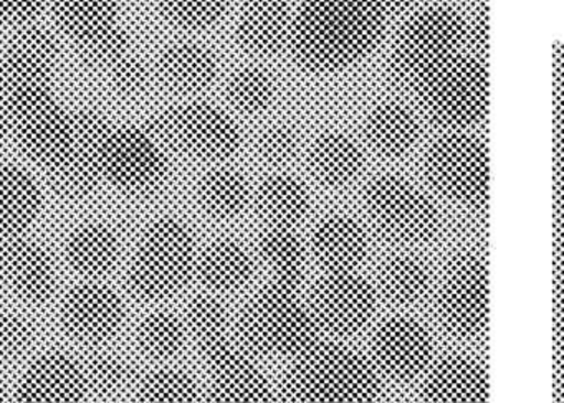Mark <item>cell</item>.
<instances>
[{"label": "cell", "instance_id": "cell-16", "mask_svg": "<svg viewBox=\"0 0 564 403\" xmlns=\"http://www.w3.org/2000/svg\"><path fill=\"white\" fill-rule=\"evenodd\" d=\"M434 347V337L421 320L391 317L372 336L371 362L382 375L408 382L427 370Z\"/></svg>", "mask_w": 564, "mask_h": 403}, {"label": "cell", "instance_id": "cell-30", "mask_svg": "<svg viewBox=\"0 0 564 403\" xmlns=\"http://www.w3.org/2000/svg\"><path fill=\"white\" fill-rule=\"evenodd\" d=\"M256 198L260 214L272 225L293 227L310 210L308 188L290 174H273L263 178Z\"/></svg>", "mask_w": 564, "mask_h": 403}, {"label": "cell", "instance_id": "cell-1", "mask_svg": "<svg viewBox=\"0 0 564 403\" xmlns=\"http://www.w3.org/2000/svg\"><path fill=\"white\" fill-rule=\"evenodd\" d=\"M57 36L47 26H19L0 59V101L21 148L42 167L55 164L74 148L77 112L58 101L54 76Z\"/></svg>", "mask_w": 564, "mask_h": 403}, {"label": "cell", "instance_id": "cell-43", "mask_svg": "<svg viewBox=\"0 0 564 403\" xmlns=\"http://www.w3.org/2000/svg\"><path fill=\"white\" fill-rule=\"evenodd\" d=\"M51 0H0V20L12 25L35 23Z\"/></svg>", "mask_w": 564, "mask_h": 403}, {"label": "cell", "instance_id": "cell-13", "mask_svg": "<svg viewBox=\"0 0 564 403\" xmlns=\"http://www.w3.org/2000/svg\"><path fill=\"white\" fill-rule=\"evenodd\" d=\"M445 329L475 339L488 327V268L484 254L468 251L448 264L435 296Z\"/></svg>", "mask_w": 564, "mask_h": 403}, {"label": "cell", "instance_id": "cell-23", "mask_svg": "<svg viewBox=\"0 0 564 403\" xmlns=\"http://www.w3.org/2000/svg\"><path fill=\"white\" fill-rule=\"evenodd\" d=\"M44 207L37 178L12 164H0V238L29 233Z\"/></svg>", "mask_w": 564, "mask_h": 403}, {"label": "cell", "instance_id": "cell-41", "mask_svg": "<svg viewBox=\"0 0 564 403\" xmlns=\"http://www.w3.org/2000/svg\"><path fill=\"white\" fill-rule=\"evenodd\" d=\"M35 342V327L31 319L14 311L0 313V357L18 359L25 356Z\"/></svg>", "mask_w": 564, "mask_h": 403}, {"label": "cell", "instance_id": "cell-25", "mask_svg": "<svg viewBox=\"0 0 564 403\" xmlns=\"http://www.w3.org/2000/svg\"><path fill=\"white\" fill-rule=\"evenodd\" d=\"M252 253L237 240H217L197 254L196 276L216 294L236 293L250 283Z\"/></svg>", "mask_w": 564, "mask_h": 403}, {"label": "cell", "instance_id": "cell-28", "mask_svg": "<svg viewBox=\"0 0 564 403\" xmlns=\"http://www.w3.org/2000/svg\"><path fill=\"white\" fill-rule=\"evenodd\" d=\"M365 134L375 151L398 157L414 148L421 126L409 106L399 101H382L366 116Z\"/></svg>", "mask_w": 564, "mask_h": 403}, {"label": "cell", "instance_id": "cell-34", "mask_svg": "<svg viewBox=\"0 0 564 403\" xmlns=\"http://www.w3.org/2000/svg\"><path fill=\"white\" fill-rule=\"evenodd\" d=\"M134 403H203L196 380L181 369L160 367L141 377Z\"/></svg>", "mask_w": 564, "mask_h": 403}, {"label": "cell", "instance_id": "cell-39", "mask_svg": "<svg viewBox=\"0 0 564 403\" xmlns=\"http://www.w3.org/2000/svg\"><path fill=\"white\" fill-rule=\"evenodd\" d=\"M199 350L210 373L237 369V367L250 366V363L257 362V353L239 336L236 327L227 330L223 336L203 344V346H199Z\"/></svg>", "mask_w": 564, "mask_h": 403}, {"label": "cell", "instance_id": "cell-42", "mask_svg": "<svg viewBox=\"0 0 564 403\" xmlns=\"http://www.w3.org/2000/svg\"><path fill=\"white\" fill-rule=\"evenodd\" d=\"M257 151L263 161L286 164L299 154L300 135L289 126H270L259 135Z\"/></svg>", "mask_w": 564, "mask_h": 403}, {"label": "cell", "instance_id": "cell-27", "mask_svg": "<svg viewBox=\"0 0 564 403\" xmlns=\"http://www.w3.org/2000/svg\"><path fill=\"white\" fill-rule=\"evenodd\" d=\"M257 253L270 283L299 287L305 277L308 251L293 227L270 225L259 237Z\"/></svg>", "mask_w": 564, "mask_h": 403}, {"label": "cell", "instance_id": "cell-37", "mask_svg": "<svg viewBox=\"0 0 564 403\" xmlns=\"http://www.w3.org/2000/svg\"><path fill=\"white\" fill-rule=\"evenodd\" d=\"M90 395L113 399L133 382V370L124 357L115 352H98L85 362Z\"/></svg>", "mask_w": 564, "mask_h": 403}, {"label": "cell", "instance_id": "cell-24", "mask_svg": "<svg viewBox=\"0 0 564 403\" xmlns=\"http://www.w3.org/2000/svg\"><path fill=\"white\" fill-rule=\"evenodd\" d=\"M217 73L216 53L203 43H171L158 56L156 76L173 91H203L216 81Z\"/></svg>", "mask_w": 564, "mask_h": 403}, {"label": "cell", "instance_id": "cell-32", "mask_svg": "<svg viewBox=\"0 0 564 403\" xmlns=\"http://www.w3.org/2000/svg\"><path fill=\"white\" fill-rule=\"evenodd\" d=\"M203 403H273L272 385L257 363L210 373Z\"/></svg>", "mask_w": 564, "mask_h": 403}, {"label": "cell", "instance_id": "cell-2", "mask_svg": "<svg viewBox=\"0 0 564 403\" xmlns=\"http://www.w3.org/2000/svg\"><path fill=\"white\" fill-rule=\"evenodd\" d=\"M384 32L386 10L378 0H302L289 42L303 68L333 73L375 52Z\"/></svg>", "mask_w": 564, "mask_h": 403}, {"label": "cell", "instance_id": "cell-17", "mask_svg": "<svg viewBox=\"0 0 564 403\" xmlns=\"http://www.w3.org/2000/svg\"><path fill=\"white\" fill-rule=\"evenodd\" d=\"M90 396L84 360L64 350L35 357L19 377L14 403H85Z\"/></svg>", "mask_w": 564, "mask_h": 403}, {"label": "cell", "instance_id": "cell-22", "mask_svg": "<svg viewBox=\"0 0 564 403\" xmlns=\"http://www.w3.org/2000/svg\"><path fill=\"white\" fill-rule=\"evenodd\" d=\"M292 15L286 0H243L236 20L237 42L247 52L272 55L289 42Z\"/></svg>", "mask_w": 564, "mask_h": 403}, {"label": "cell", "instance_id": "cell-26", "mask_svg": "<svg viewBox=\"0 0 564 403\" xmlns=\"http://www.w3.org/2000/svg\"><path fill=\"white\" fill-rule=\"evenodd\" d=\"M308 167L319 184L339 188L355 182L365 167V154L355 139L343 132L319 135L308 151Z\"/></svg>", "mask_w": 564, "mask_h": 403}, {"label": "cell", "instance_id": "cell-44", "mask_svg": "<svg viewBox=\"0 0 564 403\" xmlns=\"http://www.w3.org/2000/svg\"><path fill=\"white\" fill-rule=\"evenodd\" d=\"M9 132H11V121H9V115L6 111L4 105L0 101V142L4 141Z\"/></svg>", "mask_w": 564, "mask_h": 403}, {"label": "cell", "instance_id": "cell-31", "mask_svg": "<svg viewBox=\"0 0 564 403\" xmlns=\"http://www.w3.org/2000/svg\"><path fill=\"white\" fill-rule=\"evenodd\" d=\"M431 268L421 258H391L382 264L379 273V287L392 303L401 306L421 303L432 290Z\"/></svg>", "mask_w": 564, "mask_h": 403}, {"label": "cell", "instance_id": "cell-4", "mask_svg": "<svg viewBox=\"0 0 564 403\" xmlns=\"http://www.w3.org/2000/svg\"><path fill=\"white\" fill-rule=\"evenodd\" d=\"M236 330L257 356L296 357L315 346L319 326L299 287L270 283L247 301Z\"/></svg>", "mask_w": 564, "mask_h": 403}, {"label": "cell", "instance_id": "cell-3", "mask_svg": "<svg viewBox=\"0 0 564 403\" xmlns=\"http://www.w3.org/2000/svg\"><path fill=\"white\" fill-rule=\"evenodd\" d=\"M379 392L371 359L343 344H315L285 377L286 403H376Z\"/></svg>", "mask_w": 564, "mask_h": 403}, {"label": "cell", "instance_id": "cell-45", "mask_svg": "<svg viewBox=\"0 0 564 403\" xmlns=\"http://www.w3.org/2000/svg\"><path fill=\"white\" fill-rule=\"evenodd\" d=\"M415 0H378L379 6L384 10H401L408 9L409 6H412Z\"/></svg>", "mask_w": 564, "mask_h": 403}, {"label": "cell", "instance_id": "cell-14", "mask_svg": "<svg viewBox=\"0 0 564 403\" xmlns=\"http://www.w3.org/2000/svg\"><path fill=\"white\" fill-rule=\"evenodd\" d=\"M308 303L319 327L333 334H355L375 316L378 293L356 270L329 271L316 281Z\"/></svg>", "mask_w": 564, "mask_h": 403}, {"label": "cell", "instance_id": "cell-40", "mask_svg": "<svg viewBox=\"0 0 564 403\" xmlns=\"http://www.w3.org/2000/svg\"><path fill=\"white\" fill-rule=\"evenodd\" d=\"M108 81L115 91L130 98L144 95L150 89L153 72L141 56L130 52L124 53L120 58L115 59L110 65L105 66Z\"/></svg>", "mask_w": 564, "mask_h": 403}, {"label": "cell", "instance_id": "cell-10", "mask_svg": "<svg viewBox=\"0 0 564 403\" xmlns=\"http://www.w3.org/2000/svg\"><path fill=\"white\" fill-rule=\"evenodd\" d=\"M151 129L164 144L200 161H224L242 145V131L236 119L209 102L170 106L154 118Z\"/></svg>", "mask_w": 564, "mask_h": 403}, {"label": "cell", "instance_id": "cell-36", "mask_svg": "<svg viewBox=\"0 0 564 403\" xmlns=\"http://www.w3.org/2000/svg\"><path fill=\"white\" fill-rule=\"evenodd\" d=\"M184 323L187 334L196 340L197 346H203L232 329L229 307L214 294L194 297L187 306Z\"/></svg>", "mask_w": 564, "mask_h": 403}, {"label": "cell", "instance_id": "cell-21", "mask_svg": "<svg viewBox=\"0 0 564 403\" xmlns=\"http://www.w3.org/2000/svg\"><path fill=\"white\" fill-rule=\"evenodd\" d=\"M121 250L120 233L105 220L82 221L65 240L68 266L87 280H100L110 273L120 261Z\"/></svg>", "mask_w": 564, "mask_h": 403}, {"label": "cell", "instance_id": "cell-8", "mask_svg": "<svg viewBox=\"0 0 564 403\" xmlns=\"http://www.w3.org/2000/svg\"><path fill=\"white\" fill-rule=\"evenodd\" d=\"M98 168L101 182L123 194H151L167 181L170 152L151 128L111 124L98 149Z\"/></svg>", "mask_w": 564, "mask_h": 403}, {"label": "cell", "instance_id": "cell-5", "mask_svg": "<svg viewBox=\"0 0 564 403\" xmlns=\"http://www.w3.org/2000/svg\"><path fill=\"white\" fill-rule=\"evenodd\" d=\"M197 254L196 238L183 220L156 218L144 228L131 254V291L147 301L176 296L196 276Z\"/></svg>", "mask_w": 564, "mask_h": 403}, {"label": "cell", "instance_id": "cell-6", "mask_svg": "<svg viewBox=\"0 0 564 403\" xmlns=\"http://www.w3.org/2000/svg\"><path fill=\"white\" fill-rule=\"evenodd\" d=\"M467 50H475V46L468 20L460 10L442 3L425 7L399 30L392 46V69L412 89L434 69Z\"/></svg>", "mask_w": 564, "mask_h": 403}, {"label": "cell", "instance_id": "cell-35", "mask_svg": "<svg viewBox=\"0 0 564 403\" xmlns=\"http://www.w3.org/2000/svg\"><path fill=\"white\" fill-rule=\"evenodd\" d=\"M229 101L239 111L259 115L267 111L276 99V85L272 75L257 66H243L227 83Z\"/></svg>", "mask_w": 564, "mask_h": 403}, {"label": "cell", "instance_id": "cell-7", "mask_svg": "<svg viewBox=\"0 0 564 403\" xmlns=\"http://www.w3.org/2000/svg\"><path fill=\"white\" fill-rule=\"evenodd\" d=\"M412 91L438 124L451 128L478 124L488 109L485 55L467 50L425 76Z\"/></svg>", "mask_w": 564, "mask_h": 403}, {"label": "cell", "instance_id": "cell-18", "mask_svg": "<svg viewBox=\"0 0 564 403\" xmlns=\"http://www.w3.org/2000/svg\"><path fill=\"white\" fill-rule=\"evenodd\" d=\"M0 276L14 296L31 304L51 299L57 287L54 257L28 233L4 240L0 248Z\"/></svg>", "mask_w": 564, "mask_h": 403}, {"label": "cell", "instance_id": "cell-33", "mask_svg": "<svg viewBox=\"0 0 564 403\" xmlns=\"http://www.w3.org/2000/svg\"><path fill=\"white\" fill-rule=\"evenodd\" d=\"M184 317L173 311L158 309L141 319L137 329V344L144 356L154 360H170L186 346Z\"/></svg>", "mask_w": 564, "mask_h": 403}, {"label": "cell", "instance_id": "cell-9", "mask_svg": "<svg viewBox=\"0 0 564 403\" xmlns=\"http://www.w3.org/2000/svg\"><path fill=\"white\" fill-rule=\"evenodd\" d=\"M362 205L372 227L394 243H427L441 230L435 202L402 175L372 178L362 194Z\"/></svg>", "mask_w": 564, "mask_h": 403}, {"label": "cell", "instance_id": "cell-12", "mask_svg": "<svg viewBox=\"0 0 564 403\" xmlns=\"http://www.w3.org/2000/svg\"><path fill=\"white\" fill-rule=\"evenodd\" d=\"M55 22L88 63L105 68L130 52L120 0H51Z\"/></svg>", "mask_w": 564, "mask_h": 403}, {"label": "cell", "instance_id": "cell-29", "mask_svg": "<svg viewBox=\"0 0 564 403\" xmlns=\"http://www.w3.org/2000/svg\"><path fill=\"white\" fill-rule=\"evenodd\" d=\"M196 198L199 207L217 220L237 218L252 200V187L246 174L232 167H216L197 182Z\"/></svg>", "mask_w": 564, "mask_h": 403}, {"label": "cell", "instance_id": "cell-46", "mask_svg": "<svg viewBox=\"0 0 564 403\" xmlns=\"http://www.w3.org/2000/svg\"><path fill=\"white\" fill-rule=\"evenodd\" d=\"M12 395L9 393L8 386L0 382V403H11Z\"/></svg>", "mask_w": 564, "mask_h": 403}, {"label": "cell", "instance_id": "cell-11", "mask_svg": "<svg viewBox=\"0 0 564 403\" xmlns=\"http://www.w3.org/2000/svg\"><path fill=\"white\" fill-rule=\"evenodd\" d=\"M425 175L452 204L477 210L487 207L488 151L477 135L452 132L437 139L425 155Z\"/></svg>", "mask_w": 564, "mask_h": 403}, {"label": "cell", "instance_id": "cell-38", "mask_svg": "<svg viewBox=\"0 0 564 403\" xmlns=\"http://www.w3.org/2000/svg\"><path fill=\"white\" fill-rule=\"evenodd\" d=\"M164 19L181 29L200 30L223 19L229 0H158Z\"/></svg>", "mask_w": 564, "mask_h": 403}, {"label": "cell", "instance_id": "cell-15", "mask_svg": "<svg viewBox=\"0 0 564 403\" xmlns=\"http://www.w3.org/2000/svg\"><path fill=\"white\" fill-rule=\"evenodd\" d=\"M127 319L123 297L100 280H87L65 296L61 323L78 342L101 346L118 336Z\"/></svg>", "mask_w": 564, "mask_h": 403}, {"label": "cell", "instance_id": "cell-20", "mask_svg": "<svg viewBox=\"0 0 564 403\" xmlns=\"http://www.w3.org/2000/svg\"><path fill=\"white\" fill-rule=\"evenodd\" d=\"M310 251L326 273L355 271L368 257V233L365 227L349 215H328L313 228Z\"/></svg>", "mask_w": 564, "mask_h": 403}, {"label": "cell", "instance_id": "cell-19", "mask_svg": "<svg viewBox=\"0 0 564 403\" xmlns=\"http://www.w3.org/2000/svg\"><path fill=\"white\" fill-rule=\"evenodd\" d=\"M424 373V403H488L487 367L477 357L451 353Z\"/></svg>", "mask_w": 564, "mask_h": 403}]
</instances>
